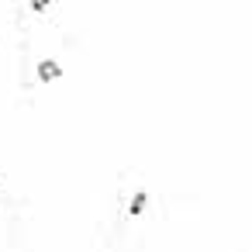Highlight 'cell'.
Segmentation results:
<instances>
[{"mask_svg":"<svg viewBox=\"0 0 252 252\" xmlns=\"http://www.w3.org/2000/svg\"><path fill=\"white\" fill-rule=\"evenodd\" d=\"M63 76V66L56 63V59H42L38 63V80L42 83H52V80H59Z\"/></svg>","mask_w":252,"mask_h":252,"instance_id":"cell-1","label":"cell"},{"mask_svg":"<svg viewBox=\"0 0 252 252\" xmlns=\"http://www.w3.org/2000/svg\"><path fill=\"white\" fill-rule=\"evenodd\" d=\"M145 207H149V193H145V190H135V197H131V204H128V211H131V214L138 218V214H142Z\"/></svg>","mask_w":252,"mask_h":252,"instance_id":"cell-2","label":"cell"}]
</instances>
